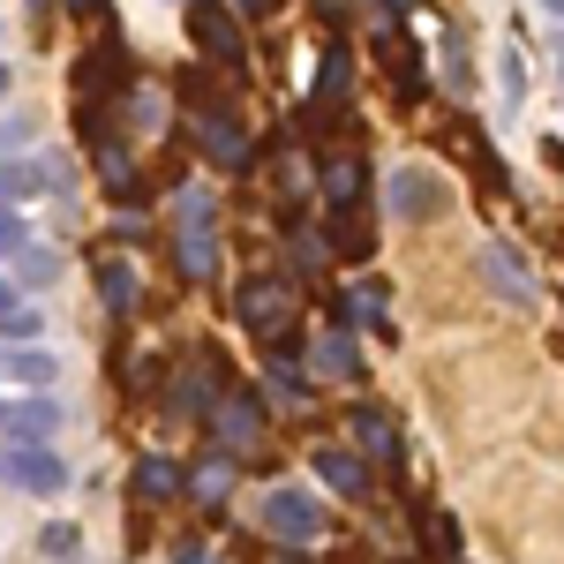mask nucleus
Instances as JSON below:
<instances>
[{
	"instance_id": "obj_4",
	"label": "nucleus",
	"mask_w": 564,
	"mask_h": 564,
	"mask_svg": "<svg viewBox=\"0 0 564 564\" xmlns=\"http://www.w3.org/2000/svg\"><path fill=\"white\" fill-rule=\"evenodd\" d=\"M234 316L257 332L263 347H279V354L294 347V294H286L279 279H249V286H241V302H234Z\"/></svg>"
},
{
	"instance_id": "obj_31",
	"label": "nucleus",
	"mask_w": 564,
	"mask_h": 564,
	"mask_svg": "<svg viewBox=\"0 0 564 564\" xmlns=\"http://www.w3.org/2000/svg\"><path fill=\"white\" fill-rule=\"evenodd\" d=\"M520 90H527L520 84V53H505V106H520Z\"/></svg>"
},
{
	"instance_id": "obj_24",
	"label": "nucleus",
	"mask_w": 564,
	"mask_h": 564,
	"mask_svg": "<svg viewBox=\"0 0 564 564\" xmlns=\"http://www.w3.org/2000/svg\"><path fill=\"white\" fill-rule=\"evenodd\" d=\"M39 188H45V174H39V166H31V159H8V166H0V204H15V196L31 204Z\"/></svg>"
},
{
	"instance_id": "obj_13",
	"label": "nucleus",
	"mask_w": 564,
	"mask_h": 564,
	"mask_svg": "<svg viewBox=\"0 0 564 564\" xmlns=\"http://www.w3.org/2000/svg\"><path fill=\"white\" fill-rule=\"evenodd\" d=\"M324 249L339 263H369V204L361 212H324Z\"/></svg>"
},
{
	"instance_id": "obj_15",
	"label": "nucleus",
	"mask_w": 564,
	"mask_h": 564,
	"mask_svg": "<svg viewBox=\"0 0 564 564\" xmlns=\"http://www.w3.org/2000/svg\"><path fill=\"white\" fill-rule=\"evenodd\" d=\"M347 430H354V444H361L369 459H391V452H399V422H391L384 406H354Z\"/></svg>"
},
{
	"instance_id": "obj_10",
	"label": "nucleus",
	"mask_w": 564,
	"mask_h": 564,
	"mask_svg": "<svg viewBox=\"0 0 564 564\" xmlns=\"http://www.w3.org/2000/svg\"><path fill=\"white\" fill-rule=\"evenodd\" d=\"M8 481L31 489V497H61V489H68V467H61L53 444H15V452H8Z\"/></svg>"
},
{
	"instance_id": "obj_3",
	"label": "nucleus",
	"mask_w": 564,
	"mask_h": 564,
	"mask_svg": "<svg viewBox=\"0 0 564 564\" xmlns=\"http://www.w3.org/2000/svg\"><path fill=\"white\" fill-rule=\"evenodd\" d=\"M188 39L204 61H218L226 76H241L249 68V45H241V15L234 8H218V0H188Z\"/></svg>"
},
{
	"instance_id": "obj_37",
	"label": "nucleus",
	"mask_w": 564,
	"mask_h": 564,
	"mask_svg": "<svg viewBox=\"0 0 564 564\" xmlns=\"http://www.w3.org/2000/svg\"><path fill=\"white\" fill-rule=\"evenodd\" d=\"M0 98H8V68H0Z\"/></svg>"
},
{
	"instance_id": "obj_19",
	"label": "nucleus",
	"mask_w": 564,
	"mask_h": 564,
	"mask_svg": "<svg viewBox=\"0 0 564 564\" xmlns=\"http://www.w3.org/2000/svg\"><path fill=\"white\" fill-rule=\"evenodd\" d=\"M316 369L339 377V384H361V354H354L347 332H324V339H316Z\"/></svg>"
},
{
	"instance_id": "obj_21",
	"label": "nucleus",
	"mask_w": 564,
	"mask_h": 564,
	"mask_svg": "<svg viewBox=\"0 0 564 564\" xmlns=\"http://www.w3.org/2000/svg\"><path fill=\"white\" fill-rule=\"evenodd\" d=\"M414 527H422V550H430L436 564L459 550V527H452V512H436V505H414Z\"/></svg>"
},
{
	"instance_id": "obj_33",
	"label": "nucleus",
	"mask_w": 564,
	"mask_h": 564,
	"mask_svg": "<svg viewBox=\"0 0 564 564\" xmlns=\"http://www.w3.org/2000/svg\"><path fill=\"white\" fill-rule=\"evenodd\" d=\"M68 15H90V23H106V0H68Z\"/></svg>"
},
{
	"instance_id": "obj_5",
	"label": "nucleus",
	"mask_w": 564,
	"mask_h": 564,
	"mask_svg": "<svg viewBox=\"0 0 564 564\" xmlns=\"http://www.w3.org/2000/svg\"><path fill=\"white\" fill-rule=\"evenodd\" d=\"M174 384H181V391H174V406L188 414V422H212V414H218V399L234 391V384H226V361H218L212 347H196V354H188Z\"/></svg>"
},
{
	"instance_id": "obj_30",
	"label": "nucleus",
	"mask_w": 564,
	"mask_h": 564,
	"mask_svg": "<svg viewBox=\"0 0 564 564\" xmlns=\"http://www.w3.org/2000/svg\"><path fill=\"white\" fill-rule=\"evenodd\" d=\"M45 557H76V527H53L45 534Z\"/></svg>"
},
{
	"instance_id": "obj_16",
	"label": "nucleus",
	"mask_w": 564,
	"mask_h": 564,
	"mask_svg": "<svg viewBox=\"0 0 564 564\" xmlns=\"http://www.w3.org/2000/svg\"><path fill=\"white\" fill-rule=\"evenodd\" d=\"M339 316H347V332H377V339H391V302H384V286H354L347 302H339Z\"/></svg>"
},
{
	"instance_id": "obj_11",
	"label": "nucleus",
	"mask_w": 564,
	"mask_h": 564,
	"mask_svg": "<svg viewBox=\"0 0 564 564\" xmlns=\"http://www.w3.org/2000/svg\"><path fill=\"white\" fill-rule=\"evenodd\" d=\"M481 279H489V286H497L512 308H534V302H542V286H534L527 257H520V249H505V241H489V249H481Z\"/></svg>"
},
{
	"instance_id": "obj_22",
	"label": "nucleus",
	"mask_w": 564,
	"mask_h": 564,
	"mask_svg": "<svg viewBox=\"0 0 564 564\" xmlns=\"http://www.w3.org/2000/svg\"><path fill=\"white\" fill-rule=\"evenodd\" d=\"M188 489H196L204 505H226V489H234V452H212V459L188 475Z\"/></svg>"
},
{
	"instance_id": "obj_29",
	"label": "nucleus",
	"mask_w": 564,
	"mask_h": 564,
	"mask_svg": "<svg viewBox=\"0 0 564 564\" xmlns=\"http://www.w3.org/2000/svg\"><path fill=\"white\" fill-rule=\"evenodd\" d=\"M0 257H23V218L0 212Z\"/></svg>"
},
{
	"instance_id": "obj_12",
	"label": "nucleus",
	"mask_w": 564,
	"mask_h": 564,
	"mask_svg": "<svg viewBox=\"0 0 564 564\" xmlns=\"http://www.w3.org/2000/svg\"><path fill=\"white\" fill-rule=\"evenodd\" d=\"M308 467H316V481H324V489H339V497H354V505L369 497V467L354 459L347 444H316V459H308Z\"/></svg>"
},
{
	"instance_id": "obj_35",
	"label": "nucleus",
	"mask_w": 564,
	"mask_h": 564,
	"mask_svg": "<svg viewBox=\"0 0 564 564\" xmlns=\"http://www.w3.org/2000/svg\"><path fill=\"white\" fill-rule=\"evenodd\" d=\"M241 15H271V0H241Z\"/></svg>"
},
{
	"instance_id": "obj_23",
	"label": "nucleus",
	"mask_w": 564,
	"mask_h": 564,
	"mask_svg": "<svg viewBox=\"0 0 564 564\" xmlns=\"http://www.w3.org/2000/svg\"><path fill=\"white\" fill-rule=\"evenodd\" d=\"M0 377H15V384H53V361L39 347H0Z\"/></svg>"
},
{
	"instance_id": "obj_26",
	"label": "nucleus",
	"mask_w": 564,
	"mask_h": 564,
	"mask_svg": "<svg viewBox=\"0 0 564 564\" xmlns=\"http://www.w3.org/2000/svg\"><path fill=\"white\" fill-rule=\"evenodd\" d=\"M0 332H8V347H31V339H39L45 324H39V316H31V308H15V316H8Z\"/></svg>"
},
{
	"instance_id": "obj_6",
	"label": "nucleus",
	"mask_w": 564,
	"mask_h": 564,
	"mask_svg": "<svg viewBox=\"0 0 564 564\" xmlns=\"http://www.w3.org/2000/svg\"><path fill=\"white\" fill-rule=\"evenodd\" d=\"M196 143H204V159H212V166H226V174H249V159H257V151H249L257 135L241 129L226 106H204V113H196Z\"/></svg>"
},
{
	"instance_id": "obj_7",
	"label": "nucleus",
	"mask_w": 564,
	"mask_h": 564,
	"mask_svg": "<svg viewBox=\"0 0 564 564\" xmlns=\"http://www.w3.org/2000/svg\"><path fill=\"white\" fill-rule=\"evenodd\" d=\"M384 204H391V218L422 226V218L444 212V174H430V166H399V174H384Z\"/></svg>"
},
{
	"instance_id": "obj_36",
	"label": "nucleus",
	"mask_w": 564,
	"mask_h": 564,
	"mask_svg": "<svg viewBox=\"0 0 564 564\" xmlns=\"http://www.w3.org/2000/svg\"><path fill=\"white\" fill-rule=\"evenodd\" d=\"M550 15H557V23H564V0H550Z\"/></svg>"
},
{
	"instance_id": "obj_27",
	"label": "nucleus",
	"mask_w": 564,
	"mask_h": 564,
	"mask_svg": "<svg viewBox=\"0 0 564 564\" xmlns=\"http://www.w3.org/2000/svg\"><path fill=\"white\" fill-rule=\"evenodd\" d=\"M53 279H61V263L45 257V249H31V257H23V286H53Z\"/></svg>"
},
{
	"instance_id": "obj_25",
	"label": "nucleus",
	"mask_w": 564,
	"mask_h": 564,
	"mask_svg": "<svg viewBox=\"0 0 564 564\" xmlns=\"http://www.w3.org/2000/svg\"><path fill=\"white\" fill-rule=\"evenodd\" d=\"M324 257H332V249H324L316 234H294V279H316V271H324Z\"/></svg>"
},
{
	"instance_id": "obj_20",
	"label": "nucleus",
	"mask_w": 564,
	"mask_h": 564,
	"mask_svg": "<svg viewBox=\"0 0 564 564\" xmlns=\"http://www.w3.org/2000/svg\"><path fill=\"white\" fill-rule=\"evenodd\" d=\"M98 302L113 308V316H129V308H135V271H129V257H106V263H98Z\"/></svg>"
},
{
	"instance_id": "obj_34",
	"label": "nucleus",
	"mask_w": 564,
	"mask_h": 564,
	"mask_svg": "<svg viewBox=\"0 0 564 564\" xmlns=\"http://www.w3.org/2000/svg\"><path fill=\"white\" fill-rule=\"evenodd\" d=\"M0 316H15V286H0Z\"/></svg>"
},
{
	"instance_id": "obj_2",
	"label": "nucleus",
	"mask_w": 564,
	"mask_h": 564,
	"mask_svg": "<svg viewBox=\"0 0 564 564\" xmlns=\"http://www.w3.org/2000/svg\"><path fill=\"white\" fill-rule=\"evenodd\" d=\"M174 263H181V279H212L218 271V204L204 188H188L174 212Z\"/></svg>"
},
{
	"instance_id": "obj_1",
	"label": "nucleus",
	"mask_w": 564,
	"mask_h": 564,
	"mask_svg": "<svg viewBox=\"0 0 564 564\" xmlns=\"http://www.w3.org/2000/svg\"><path fill=\"white\" fill-rule=\"evenodd\" d=\"M129 90H135L129 45H121V31H98V39L76 53V106H121Z\"/></svg>"
},
{
	"instance_id": "obj_14",
	"label": "nucleus",
	"mask_w": 564,
	"mask_h": 564,
	"mask_svg": "<svg viewBox=\"0 0 564 564\" xmlns=\"http://www.w3.org/2000/svg\"><path fill=\"white\" fill-rule=\"evenodd\" d=\"M129 497H135V505H174V497H181V467H174V459H135Z\"/></svg>"
},
{
	"instance_id": "obj_28",
	"label": "nucleus",
	"mask_w": 564,
	"mask_h": 564,
	"mask_svg": "<svg viewBox=\"0 0 564 564\" xmlns=\"http://www.w3.org/2000/svg\"><path fill=\"white\" fill-rule=\"evenodd\" d=\"M271 391H279L286 406H308V384H302V377H294V369H271Z\"/></svg>"
},
{
	"instance_id": "obj_18",
	"label": "nucleus",
	"mask_w": 564,
	"mask_h": 564,
	"mask_svg": "<svg viewBox=\"0 0 564 564\" xmlns=\"http://www.w3.org/2000/svg\"><path fill=\"white\" fill-rule=\"evenodd\" d=\"M0 422H8V436H15V444H45V436H53V422H61V406H53V399H31V406H8Z\"/></svg>"
},
{
	"instance_id": "obj_32",
	"label": "nucleus",
	"mask_w": 564,
	"mask_h": 564,
	"mask_svg": "<svg viewBox=\"0 0 564 564\" xmlns=\"http://www.w3.org/2000/svg\"><path fill=\"white\" fill-rule=\"evenodd\" d=\"M174 564H218V557H212V550H196V542H181V550H174Z\"/></svg>"
},
{
	"instance_id": "obj_17",
	"label": "nucleus",
	"mask_w": 564,
	"mask_h": 564,
	"mask_svg": "<svg viewBox=\"0 0 564 564\" xmlns=\"http://www.w3.org/2000/svg\"><path fill=\"white\" fill-rule=\"evenodd\" d=\"M347 90H354V61H347V45L332 39L324 45V68H316V106H347Z\"/></svg>"
},
{
	"instance_id": "obj_9",
	"label": "nucleus",
	"mask_w": 564,
	"mask_h": 564,
	"mask_svg": "<svg viewBox=\"0 0 564 564\" xmlns=\"http://www.w3.org/2000/svg\"><path fill=\"white\" fill-rule=\"evenodd\" d=\"M212 430H218V452H249V444L263 436V399H257L249 384H234L226 399H218Z\"/></svg>"
},
{
	"instance_id": "obj_38",
	"label": "nucleus",
	"mask_w": 564,
	"mask_h": 564,
	"mask_svg": "<svg viewBox=\"0 0 564 564\" xmlns=\"http://www.w3.org/2000/svg\"><path fill=\"white\" fill-rule=\"evenodd\" d=\"M279 564H308V557H279Z\"/></svg>"
},
{
	"instance_id": "obj_8",
	"label": "nucleus",
	"mask_w": 564,
	"mask_h": 564,
	"mask_svg": "<svg viewBox=\"0 0 564 564\" xmlns=\"http://www.w3.org/2000/svg\"><path fill=\"white\" fill-rule=\"evenodd\" d=\"M263 534H279V542H316V534H324V505H316L308 489H271V497H263Z\"/></svg>"
}]
</instances>
